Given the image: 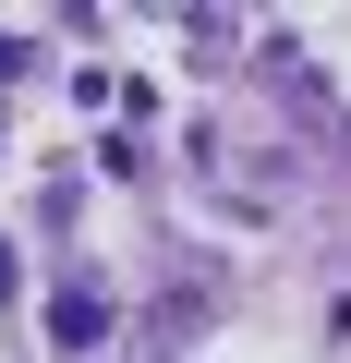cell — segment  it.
Here are the masks:
<instances>
[{"label": "cell", "instance_id": "1", "mask_svg": "<svg viewBox=\"0 0 351 363\" xmlns=\"http://www.w3.org/2000/svg\"><path fill=\"white\" fill-rule=\"evenodd\" d=\"M97 339H109V291H97V279H73V291L49 303V351H97Z\"/></svg>", "mask_w": 351, "mask_h": 363}, {"label": "cell", "instance_id": "2", "mask_svg": "<svg viewBox=\"0 0 351 363\" xmlns=\"http://www.w3.org/2000/svg\"><path fill=\"white\" fill-rule=\"evenodd\" d=\"M13 73H25V37H0V85H13Z\"/></svg>", "mask_w": 351, "mask_h": 363}, {"label": "cell", "instance_id": "3", "mask_svg": "<svg viewBox=\"0 0 351 363\" xmlns=\"http://www.w3.org/2000/svg\"><path fill=\"white\" fill-rule=\"evenodd\" d=\"M0 291H13V242H0Z\"/></svg>", "mask_w": 351, "mask_h": 363}]
</instances>
